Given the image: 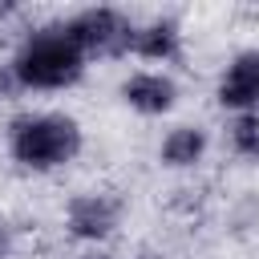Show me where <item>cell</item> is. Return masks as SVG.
Returning a JSON list of instances; mask_svg holds the SVG:
<instances>
[{"label":"cell","instance_id":"277c9868","mask_svg":"<svg viewBox=\"0 0 259 259\" xmlns=\"http://www.w3.org/2000/svg\"><path fill=\"white\" fill-rule=\"evenodd\" d=\"M125 223V202L113 190L89 186V190H73L61 206V231L65 239H73L85 251H101Z\"/></svg>","mask_w":259,"mask_h":259},{"label":"cell","instance_id":"7a4b0ae2","mask_svg":"<svg viewBox=\"0 0 259 259\" xmlns=\"http://www.w3.org/2000/svg\"><path fill=\"white\" fill-rule=\"evenodd\" d=\"M8 65L20 93H65V89H77L89 73V57L73 45V36L65 32V20L28 24L16 36Z\"/></svg>","mask_w":259,"mask_h":259},{"label":"cell","instance_id":"ba28073f","mask_svg":"<svg viewBox=\"0 0 259 259\" xmlns=\"http://www.w3.org/2000/svg\"><path fill=\"white\" fill-rule=\"evenodd\" d=\"M210 154V130L202 121H178L158 142V166L170 174H190Z\"/></svg>","mask_w":259,"mask_h":259},{"label":"cell","instance_id":"5b68a950","mask_svg":"<svg viewBox=\"0 0 259 259\" xmlns=\"http://www.w3.org/2000/svg\"><path fill=\"white\" fill-rule=\"evenodd\" d=\"M117 97L138 117H170L182 101V85L170 69H134L121 77Z\"/></svg>","mask_w":259,"mask_h":259},{"label":"cell","instance_id":"52a82bcc","mask_svg":"<svg viewBox=\"0 0 259 259\" xmlns=\"http://www.w3.org/2000/svg\"><path fill=\"white\" fill-rule=\"evenodd\" d=\"M214 105L231 117L235 113H259V45L239 49L223 65V73L214 81Z\"/></svg>","mask_w":259,"mask_h":259},{"label":"cell","instance_id":"30bf717a","mask_svg":"<svg viewBox=\"0 0 259 259\" xmlns=\"http://www.w3.org/2000/svg\"><path fill=\"white\" fill-rule=\"evenodd\" d=\"M12 97H20V85L12 77V65L0 61V101H12Z\"/></svg>","mask_w":259,"mask_h":259},{"label":"cell","instance_id":"8992f818","mask_svg":"<svg viewBox=\"0 0 259 259\" xmlns=\"http://www.w3.org/2000/svg\"><path fill=\"white\" fill-rule=\"evenodd\" d=\"M130 57L134 61H146V65H178L186 57V28L174 12H154L146 20L134 24V45H130Z\"/></svg>","mask_w":259,"mask_h":259},{"label":"cell","instance_id":"3957f363","mask_svg":"<svg viewBox=\"0 0 259 259\" xmlns=\"http://www.w3.org/2000/svg\"><path fill=\"white\" fill-rule=\"evenodd\" d=\"M65 20V32L73 36V45L89 57V61H125L130 57V45H134V16L125 8H113V4H89V8H77Z\"/></svg>","mask_w":259,"mask_h":259},{"label":"cell","instance_id":"6da1fadb","mask_svg":"<svg viewBox=\"0 0 259 259\" xmlns=\"http://www.w3.org/2000/svg\"><path fill=\"white\" fill-rule=\"evenodd\" d=\"M4 154L24 174L69 170L85 154V125L69 109H20L4 121Z\"/></svg>","mask_w":259,"mask_h":259},{"label":"cell","instance_id":"7c38bea8","mask_svg":"<svg viewBox=\"0 0 259 259\" xmlns=\"http://www.w3.org/2000/svg\"><path fill=\"white\" fill-rule=\"evenodd\" d=\"M130 259H166L162 251H138V255H130Z\"/></svg>","mask_w":259,"mask_h":259},{"label":"cell","instance_id":"9c48e42d","mask_svg":"<svg viewBox=\"0 0 259 259\" xmlns=\"http://www.w3.org/2000/svg\"><path fill=\"white\" fill-rule=\"evenodd\" d=\"M227 150L239 162L259 166V113H235L227 121Z\"/></svg>","mask_w":259,"mask_h":259},{"label":"cell","instance_id":"8fae6325","mask_svg":"<svg viewBox=\"0 0 259 259\" xmlns=\"http://www.w3.org/2000/svg\"><path fill=\"white\" fill-rule=\"evenodd\" d=\"M69 259H113L109 251H77V255H69Z\"/></svg>","mask_w":259,"mask_h":259}]
</instances>
